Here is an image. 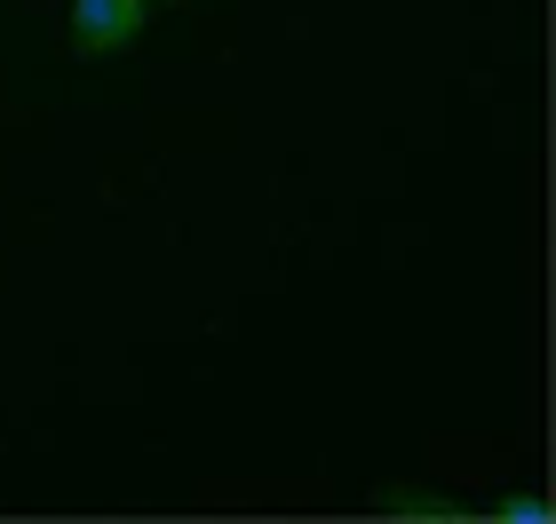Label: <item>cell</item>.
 Listing matches in <instances>:
<instances>
[{
    "instance_id": "obj_4",
    "label": "cell",
    "mask_w": 556,
    "mask_h": 524,
    "mask_svg": "<svg viewBox=\"0 0 556 524\" xmlns=\"http://www.w3.org/2000/svg\"><path fill=\"white\" fill-rule=\"evenodd\" d=\"M151 9H184V0H151Z\"/></svg>"
},
{
    "instance_id": "obj_2",
    "label": "cell",
    "mask_w": 556,
    "mask_h": 524,
    "mask_svg": "<svg viewBox=\"0 0 556 524\" xmlns=\"http://www.w3.org/2000/svg\"><path fill=\"white\" fill-rule=\"evenodd\" d=\"M374 516H397V524H469L477 509L453 501L438 485H374Z\"/></svg>"
},
{
    "instance_id": "obj_1",
    "label": "cell",
    "mask_w": 556,
    "mask_h": 524,
    "mask_svg": "<svg viewBox=\"0 0 556 524\" xmlns=\"http://www.w3.org/2000/svg\"><path fill=\"white\" fill-rule=\"evenodd\" d=\"M151 24V0H72L64 33L80 56H119V48H136Z\"/></svg>"
},
{
    "instance_id": "obj_3",
    "label": "cell",
    "mask_w": 556,
    "mask_h": 524,
    "mask_svg": "<svg viewBox=\"0 0 556 524\" xmlns=\"http://www.w3.org/2000/svg\"><path fill=\"white\" fill-rule=\"evenodd\" d=\"M485 516H493V524H548L556 509H548V493H501Z\"/></svg>"
}]
</instances>
